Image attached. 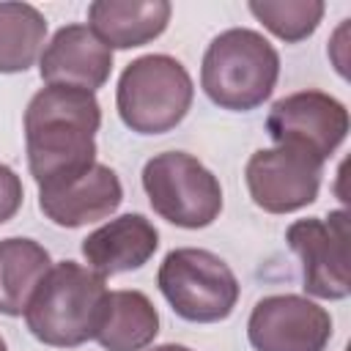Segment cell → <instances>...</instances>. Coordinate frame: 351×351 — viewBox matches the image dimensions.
<instances>
[{
    "label": "cell",
    "mask_w": 351,
    "mask_h": 351,
    "mask_svg": "<svg viewBox=\"0 0 351 351\" xmlns=\"http://www.w3.org/2000/svg\"><path fill=\"white\" fill-rule=\"evenodd\" d=\"M101 107L93 93L47 85L25 110L27 167L38 189L66 184L96 165Z\"/></svg>",
    "instance_id": "6da1fadb"
},
{
    "label": "cell",
    "mask_w": 351,
    "mask_h": 351,
    "mask_svg": "<svg viewBox=\"0 0 351 351\" xmlns=\"http://www.w3.org/2000/svg\"><path fill=\"white\" fill-rule=\"evenodd\" d=\"M107 282L74 261L55 263L33 293L25 321L36 340L55 348H74L96 337L107 310Z\"/></svg>",
    "instance_id": "7a4b0ae2"
},
{
    "label": "cell",
    "mask_w": 351,
    "mask_h": 351,
    "mask_svg": "<svg viewBox=\"0 0 351 351\" xmlns=\"http://www.w3.org/2000/svg\"><path fill=\"white\" fill-rule=\"evenodd\" d=\"M280 77L277 49L250 27H230L219 33L200 66V85L206 96L233 112H247L261 107Z\"/></svg>",
    "instance_id": "3957f363"
},
{
    "label": "cell",
    "mask_w": 351,
    "mask_h": 351,
    "mask_svg": "<svg viewBox=\"0 0 351 351\" xmlns=\"http://www.w3.org/2000/svg\"><path fill=\"white\" fill-rule=\"evenodd\" d=\"M192 77L170 55H143L132 60L115 90L121 121L137 134H165L176 129L192 107Z\"/></svg>",
    "instance_id": "277c9868"
},
{
    "label": "cell",
    "mask_w": 351,
    "mask_h": 351,
    "mask_svg": "<svg viewBox=\"0 0 351 351\" xmlns=\"http://www.w3.org/2000/svg\"><path fill=\"white\" fill-rule=\"evenodd\" d=\"M156 285L176 315L192 324L225 321L239 302V280L230 266L200 247H178L165 255Z\"/></svg>",
    "instance_id": "5b68a950"
},
{
    "label": "cell",
    "mask_w": 351,
    "mask_h": 351,
    "mask_svg": "<svg viewBox=\"0 0 351 351\" xmlns=\"http://www.w3.org/2000/svg\"><path fill=\"white\" fill-rule=\"evenodd\" d=\"M143 189L151 208L178 228H206L222 211V186L217 176L184 151L151 156L143 167Z\"/></svg>",
    "instance_id": "8992f818"
},
{
    "label": "cell",
    "mask_w": 351,
    "mask_h": 351,
    "mask_svg": "<svg viewBox=\"0 0 351 351\" xmlns=\"http://www.w3.org/2000/svg\"><path fill=\"white\" fill-rule=\"evenodd\" d=\"M266 132L277 145L326 162L348 134V110L324 90H296L271 104Z\"/></svg>",
    "instance_id": "52a82bcc"
},
{
    "label": "cell",
    "mask_w": 351,
    "mask_h": 351,
    "mask_svg": "<svg viewBox=\"0 0 351 351\" xmlns=\"http://www.w3.org/2000/svg\"><path fill=\"white\" fill-rule=\"evenodd\" d=\"M285 241L302 261V280L310 296L346 299L351 293L346 211H332L326 219H296L288 228Z\"/></svg>",
    "instance_id": "ba28073f"
},
{
    "label": "cell",
    "mask_w": 351,
    "mask_h": 351,
    "mask_svg": "<svg viewBox=\"0 0 351 351\" xmlns=\"http://www.w3.org/2000/svg\"><path fill=\"white\" fill-rule=\"evenodd\" d=\"M324 162L296 148H261L244 167L250 197L269 214H291L318 197Z\"/></svg>",
    "instance_id": "9c48e42d"
},
{
    "label": "cell",
    "mask_w": 351,
    "mask_h": 351,
    "mask_svg": "<svg viewBox=\"0 0 351 351\" xmlns=\"http://www.w3.org/2000/svg\"><path fill=\"white\" fill-rule=\"evenodd\" d=\"M255 351H324L332 340L329 313L296 293L261 299L247 321Z\"/></svg>",
    "instance_id": "30bf717a"
},
{
    "label": "cell",
    "mask_w": 351,
    "mask_h": 351,
    "mask_svg": "<svg viewBox=\"0 0 351 351\" xmlns=\"http://www.w3.org/2000/svg\"><path fill=\"white\" fill-rule=\"evenodd\" d=\"M112 71V49L88 27L66 25L44 47L38 74L47 85H69L96 93Z\"/></svg>",
    "instance_id": "8fae6325"
},
{
    "label": "cell",
    "mask_w": 351,
    "mask_h": 351,
    "mask_svg": "<svg viewBox=\"0 0 351 351\" xmlns=\"http://www.w3.org/2000/svg\"><path fill=\"white\" fill-rule=\"evenodd\" d=\"M123 200V186L107 165H93L82 176L38 189L41 214L60 228H80L96 219L110 217Z\"/></svg>",
    "instance_id": "7c38bea8"
},
{
    "label": "cell",
    "mask_w": 351,
    "mask_h": 351,
    "mask_svg": "<svg viewBox=\"0 0 351 351\" xmlns=\"http://www.w3.org/2000/svg\"><path fill=\"white\" fill-rule=\"evenodd\" d=\"M156 247L159 233L154 222L143 214L115 217L82 239V255L88 261V269H93L104 280L145 266Z\"/></svg>",
    "instance_id": "4fadbf2b"
},
{
    "label": "cell",
    "mask_w": 351,
    "mask_h": 351,
    "mask_svg": "<svg viewBox=\"0 0 351 351\" xmlns=\"http://www.w3.org/2000/svg\"><path fill=\"white\" fill-rule=\"evenodd\" d=\"M170 14L167 0H96L88 5V27L110 49H132L162 36Z\"/></svg>",
    "instance_id": "5bb4252c"
},
{
    "label": "cell",
    "mask_w": 351,
    "mask_h": 351,
    "mask_svg": "<svg viewBox=\"0 0 351 351\" xmlns=\"http://www.w3.org/2000/svg\"><path fill=\"white\" fill-rule=\"evenodd\" d=\"M52 269L49 252L22 236H11L0 241V313L3 315H25L33 293L41 280Z\"/></svg>",
    "instance_id": "9a60e30c"
},
{
    "label": "cell",
    "mask_w": 351,
    "mask_h": 351,
    "mask_svg": "<svg viewBox=\"0 0 351 351\" xmlns=\"http://www.w3.org/2000/svg\"><path fill=\"white\" fill-rule=\"evenodd\" d=\"M159 332V313L143 291H110L96 343L104 351H143Z\"/></svg>",
    "instance_id": "2e32d148"
},
{
    "label": "cell",
    "mask_w": 351,
    "mask_h": 351,
    "mask_svg": "<svg viewBox=\"0 0 351 351\" xmlns=\"http://www.w3.org/2000/svg\"><path fill=\"white\" fill-rule=\"evenodd\" d=\"M47 19L30 3H0V74L27 71L44 52Z\"/></svg>",
    "instance_id": "e0dca14e"
},
{
    "label": "cell",
    "mask_w": 351,
    "mask_h": 351,
    "mask_svg": "<svg viewBox=\"0 0 351 351\" xmlns=\"http://www.w3.org/2000/svg\"><path fill=\"white\" fill-rule=\"evenodd\" d=\"M247 8L269 33L288 44L313 36L326 11L321 0H252Z\"/></svg>",
    "instance_id": "ac0fdd59"
},
{
    "label": "cell",
    "mask_w": 351,
    "mask_h": 351,
    "mask_svg": "<svg viewBox=\"0 0 351 351\" xmlns=\"http://www.w3.org/2000/svg\"><path fill=\"white\" fill-rule=\"evenodd\" d=\"M19 206H22V181L8 165H0V225L8 222L19 211Z\"/></svg>",
    "instance_id": "d6986e66"
},
{
    "label": "cell",
    "mask_w": 351,
    "mask_h": 351,
    "mask_svg": "<svg viewBox=\"0 0 351 351\" xmlns=\"http://www.w3.org/2000/svg\"><path fill=\"white\" fill-rule=\"evenodd\" d=\"M151 351H192V348L178 346V343H165V346H156V348H151Z\"/></svg>",
    "instance_id": "ffe728a7"
},
{
    "label": "cell",
    "mask_w": 351,
    "mask_h": 351,
    "mask_svg": "<svg viewBox=\"0 0 351 351\" xmlns=\"http://www.w3.org/2000/svg\"><path fill=\"white\" fill-rule=\"evenodd\" d=\"M0 351H8V348H5V340H3V337H0Z\"/></svg>",
    "instance_id": "44dd1931"
}]
</instances>
